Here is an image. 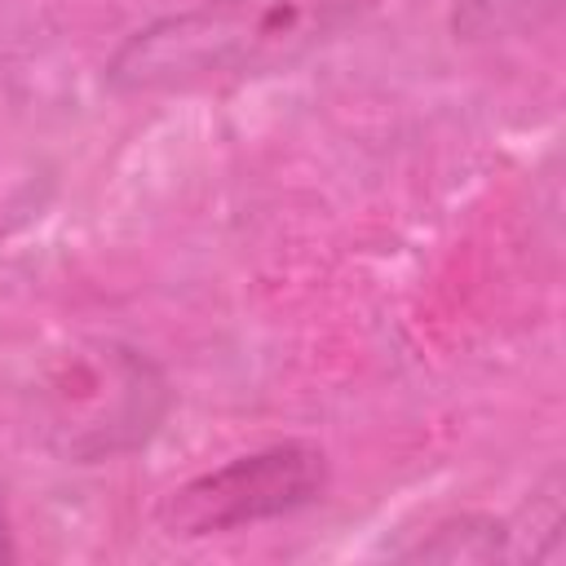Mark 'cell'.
<instances>
[{"mask_svg": "<svg viewBox=\"0 0 566 566\" xmlns=\"http://www.w3.org/2000/svg\"><path fill=\"white\" fill-rule=\"evenodd\" d=\"M371 0H203L137 27L102 66L115 93L243 80L296 62Z\"/></svg>", "mask_w": 566, "mask_h": 566, "instance_id": "obj_1", "label": "cell"}, {"mask_svg": "<svg viewBox=\"0 0 566 566\" xmlns=\"http://www.w3.org/2000/svg\"><path fill=\"white\" fill-rule=\"evenodd\" d=\"M509 522H495L486 513H460L451 522H438L433 535L411 548L407 557H433V562H491L509 553Z\"/></svg>", "mask_w": 566, "mask_h": 566, "instance_id": "obj_5", "label": "cell"}, {"mask_svg": "<svg viewBox=\"0 0 566 566\" xmlns=\"http://www.w3.org/2000/svg\"><path fill=\"white\" fill-rule=\"evenodd\" d=\"M18 548H13V526H9V504H4V491H0V562H13Z\"/></svg>", "mask_w": 566, "mask_h": 566, "instance_id": "obj_6", "label": "cell"}, {"mask_svg": "<svg viewBox=\"0 0 566 566\" xmlns=\"http://www.w3.org/2000/svg\"><path fill=\"white\" fill-rule=\"evenodd\" d=\"M49 402L53 447L88 464L137 447L159 424L168 389L142 354L106 345L93 358H75L66 371H57L49 380Z\"/></svg>", "mask_w": 566, "mask_h": 566, "instance_id": "obj_3", "label": "cell"}, {"mask_svg": "<svg viewBox=\"0 0 566 566\" xmlns=\"http://www.w3.org/2000/svg\"><path fill=\"white\" fill-rule=\"evenodd\" d=\"M557 13H562V0H455L451 31L464 44L517 40L553 27Z\"/></svg>", "mask_w": 566, "mask_h": 566, "instance_id": "obj_4", "label": "cell"}, {"mask_svg": "<svg viewBox=\"0 0 566 566\" xmlns=\"http://www.w3.org/2000/svg\"><path fill=\"white\" fill-rule=\"evenodd\" d=\"M327 491V455L318 442H270L256 451H243L217 469L195 473L190 482L172 486L155 522L172 539H203L243 531L270 517H287L305 504H314Z\"/></svg>", "mask_w": 566, "mask_h": 566, "instance_id": "obj_2", "label": "cell"}]
</instances>
